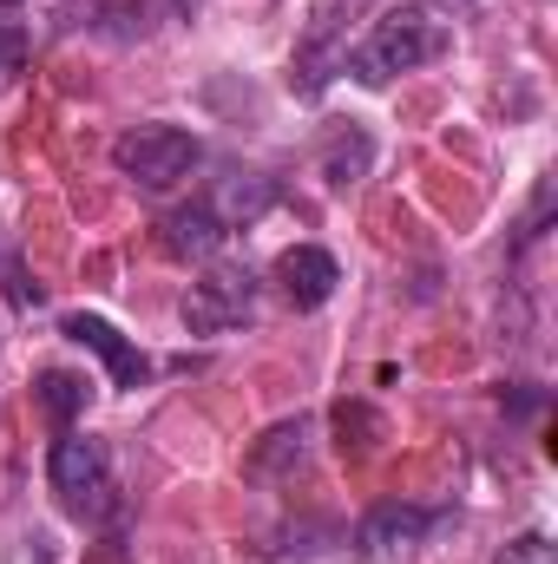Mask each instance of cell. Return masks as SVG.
Returning <instances> with one entry per match:
<instances>
[{"label":"cell","mask_w":558,"mask_h":564,"mask_svg":"<svg viewBox=\"0 0 558 564\" xmlns=\"http://www.w3.org/2000/svg\"><path fill=\"white\" fill-rule=\"evenodd\" d=\"M447 53H453V20H440V13L420 7V0H395L382 20H368L362 40H348L342 73H348L355 86H388V79H401V73H420V66L447 59Z\"/></svg>","instance_id":"1"},{"label":"cell","mask_w":558,"mask_h":564,"mask_svg":"<svg viewBox=\"0 0 558 564\" xmlns=\"http://www.w3.org/2000/svg\"><path fill=\"white\" fill-rule=\"evenodd\" d=\"M46 486H53V499L73 525H106L119 512V479H112V453H106L99 433L66 426L46 453Z\"/></svg>","instance_id":"2"},{"label":"cell","mask_w":558,"mask_h":564,"mask_svg":"<svg viewBox=\"0 0 558 564\" xmlns=\"http://www.w3.org/2000/svg\"><path fill=\"white\" fill-rule=\"evenodd\" d=\"M368 7H382V0H315V7H309V26H302L296 59H289V86H296L302 99H322V86L342 73L348 33L368 20Z\"/></svg>","instance_id":"3"},{"label":"cell","mask_w":558,"mask_h":564,"mask_svg":"<svg viewBox=\"0 0 558 564\" xmlns=\"http://www.w3.org/2000/svg\"><path fill=\"white\" fill-rule=\"evenodd\" d=\"M112 164H119L139 191L164 197V191H178V184L204 164V144H197V132H184V126H132V132L112 139Z\"/></svg>","instance_id":"4"},{"label":"cell","mask_w":558,"mask_h":564,"mask_svg":"<svg viewBox=\"0 0 558 564\" xmlns=\"http://www.w3.org/2000/svg\"><path fill=\"white\" fill-rule=\"evenodd\" d=\"M257 315V270L250 263H211L204 276L184 289V328L191 335H230Z\"/></svg>","instance_id":"5"},{"label":"cell","mask_w":558,"mask_h":564,"mask_svg":"<svg viewBox=\"0 0 558 564\" xmlns=\"http://www.w3.org/2000/svg\"><path fill=\"white\" fill-rule=\"evenodd\" d=\"M60 335L73 341V348H86V355H99V368H106V381L119 388V394H139L144 381H151V361H144L139 341H126L106 315H86V308H73L66 322H60Z\"/></svg>","instance_id":"6"},{"label":"cell","mask_w":558,"mask_h":564,"mask_svg":"<svg viewBox=\"0 0 558 564\" xmlns=\"http://www.w3.org/2000/svg\"><path fill=\"white\" fill-rule=\"evenodd\" d=\"M270 276H277L282 302L309 315V308H322V302L335 295L342 270H335V257H329V250H315V243H289V250L277 257V270H270Z\"/></svg>","instance_id":"7"},{"label":"cell","mask_w":558,"mask_h":564,"mask_svg":"<svg viewBox=\"0 0 558 564\" xmlns=\"http://www.w3.org/2000/svg\"><path fill=\"white\" fill-rule=\"evenodd\" d=\"M447 525V512H420V506H375L362 519V552L368 558H395V552H415L433 532Z\"/></svg>","instance_id":"8"},{"label":"cell","mask_w":558,"mask_h":564,"mask_svg":"<svg viewBox=\"0 0 558 564\" xmlns=\"http://www.w3.org/2000/svg\"><path fill=\"white\" fill-rule=\"evenodd\" d=\"M204 204L217 210L224 230H244V224H257V217L277 204V177H264V171H230V177H217V191H211Z\"/></svg>","instance_id":"9"},{"label":"cell","mask_w":558,"mask_h":564,"mask_svg":"<svg viewBox=\"0 0 558 564\" xmlns=\"http://www.w3.org/2000/svg\"><path fill=\"white\" fill-rule=\"evenodd\" d=\"M224 237H230V230L217 224V210H211L204 197L164 217V250H171V257H211V250H217Z\"/></svg>","instance_id":"10"},{"label":"cell","mask_w":558,"mask_h":564,"mask_svg":"<svg viewBox=\"0 0 558 564\" xmlns=\"http://www.w3.org/2000/svg\"><path fill=\"white\" fill-rule=\"evenodd\" d=\"M86 394H93V381L73 375V368H40V381H33V408L60 426V433L86 414Z\"/></svg>","instance_id":"11"},{"label":"cell","mask_w":558,"mask_h":564,"mask_svg":"<svg viewBox=\"0 0 558 564\" xmlns=\"http://www.w3.org/2000/svg\"><path fill=\"white\" fill-rule=\"evenodd\" d=\"M368 164H375V144H368V132H355V126L329 132V144H322V177H329V191L362 184V177H368Z\"/></svg>","instance_id":"12"},{"label":"cell","mask_w":558,"mask_h":564,"mask_svg":"<svg viewBox=\"0 0 558 564\" xmlns=\"http://www.w3.org/2000/svg\"><path fill=\"white\" fill-rule=\"evenodd\" d=\"M302 453H309V421L296 414V421L270 426V433L257 440V453H250V473H289V466H302Z\"/></svg>","instance_id":"13"},{"label":"cell","mask_w":558,"mask_h":564,"mask_svg":"<svg viewBox=\"0 0 558 564\" xmlns=\"http://www.w3.org/2000/svg\"><path fill=\"white\" fill-rule=\"evenodd\" d=\"M493 564H558V552H552V539H546V532H526V539H513Z\"/></svg>","instance_id":"14"},{"label":"cell","mask_w":558,"mask_h":564,"mask_svg":"<svg viewBox=\"0 0 558 564\" xmlns=\"http://www.w3.org/2000/svg\"><path fill=\"white\" fill-rule=\"evenodd\" d=\"M26 59V26H13V20H0V73H13Z\"/></svg>","instance_id":"15"}]
</instances>
